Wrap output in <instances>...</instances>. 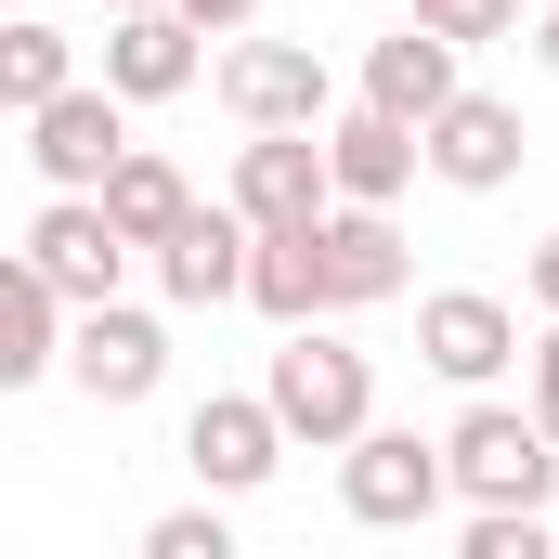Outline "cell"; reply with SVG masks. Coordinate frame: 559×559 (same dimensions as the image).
Listing matches in <instances>:
<instances>
[{"mask_svg":"<svg viewBox=\"0 0 559 559\" xmlns=\"http://www.w3.org/2000/svg\"><path fill=\"white\" fill-rule=\"evenodd\" d=\"M274 417L286 442H312V455H338V442H365L378 429V378H365V352L352 338H325V325H286V352H274Z\"/></svg>","mask_w":559,"mask_h":559,"instance_id":"cell-1","label":"cell"},{"mask_svg":"<svg viewBox=\"0 0 559 559\" xmlns=\"http://www.w3.org/2000/svg\"><path fill=\"white\" fill-rule=\"evenodd\" d=\"M442 455H455V495L468 508H547L559 495V429L534 404H468V417L442 429Z\"/></svg>","mask_w":559,"mask_h":559,"instance_id":"cell-2","label":"cell"},{"mask_svg":"<svg viewBox=\"0 0 559 559\" xmlns=\"http://www.w3.org/2000/svg\"><path fill=\"white\" fill-rule=\"evenodd\" d=\"M442 495H455V455L417 442V429H365V442H338V508H352L365 534H417V521H442Z\"/></svg>","mask_w":559,"mask_h":559,"instance_id":"cell-3","label":"cell"},{"mask_svg":"<svg viewBox=\"0 0 559 559\" xmlns=\"http://www.w3.org/2000/svg\"><path fill=\"white\" fill-rule=\"evenodd\" d=\"M131 156V92L118 79H66L39 118H26V169L52 195H105V169Z\"/></svg>","mask_w":559,"mask_h":559,"instance_id":"cell-4","label":"cell"},{"mask_svg":"<svg viewBox=\"0 0 559 559\" xmlns=\"http://www.w3.org/2000/svg\"><path fill=\"white\" fill-rule=\"evenodd\" d=\"M417 365L455 378V391H495V378L534 365V352H521V312H508L495 286H429L417 299Z\"/></svg>","mask_w":559,"mask_h":559,"instance_id":"cell-5","label":"cell"},{"mask_svg":"<svg viewBox=\"0 0 559 559\" xmlns=\"http://www.w3.org/2000/svg\"><path fill=\"white\" fill-rule=\"evenodd\" d=\"M222 105H235L248 131H325V118H338V79H325L312 39H235V52H222Z\"/></svg>","mask_w":559,"mask_h":559,"instance_id":"cell-6","label":"cell"},{"mask_svg":"<svg viewBox=\"0 0 559 559\" xmlns=\"http://www.w3.org/2000/svg\"><path fill=\"white\" fill-rule=\"evenodd\" d=\"M182 468L209 481V495H261L286 468V417H274V391H209L195 417H182Z\"/></svg>","mask_w":559,"mask_h":559,"instance_id":"cell-7","label":"cell"},{"mask_svg":"<svg viewBox=\"0 0 559 559\" xmlns=\"http://www.w3.org/2000/svg\"><path fill=\"white\" fill-rule=\"evenodd\" d=\"M235 209H248L261 235H286V222H325V209H338L325 131H248V156H235Z\"/></svg>","mask_w":559,"mask_h":559,"instance_id":"cell-8","label":"cell"},{"mask_svg":"<svg viewBox=\"0 0 559 559\" xmlns=\"http://www.w3.org/2000/svg\"><path fill=\"white\" fill-rule=\"evenodd\" d=\"M26 261L92 312V299H118V274H131V235H118V209H105V195H52V209L26 222Z\"/></svg>","mask_w":559,"mask_h":559,"instance_id":"cell-9","label":"cell"},{"mask_svg":"<svg viewBox=\"0 0 559 559\" xmlns=\"http://www.w3.org/2000/svg\"><path fill=\"white\" fill-rule=\"evenodd\" d=\"M248 261H261V222L222 195L156 248V286H169V312H222V299H248Z\"/></svg>","mask_w":559,"mask_h":559,"instance_id":"cell-10","label":"cell"},{"mask_svg":"<svg viewBox=\"0 0 559 559\" xmlns=\"http://www.w3.org/2000/svg\"><path fill=\"white\" fill-rule=\"evenodd\" d=\"M66 378H79L92 404H143V391L169 378V325L131 312V299H92V312H79V338H66Z\"/></svg>","mask_w":559,"mask_h":559,"instance_id":"cell-11","label":"cell"},{"mask_svg":"<svg viewBox=\"0 0 559 559\" xmlns=\"http://www.w3.org/2000/svg\"><path fill=\"white\" fill-rule=\"evenodd\" d=\"M521 156H534V131H521V105H495V92H455V105L429 118V182H455V195H508Z\"/></svg>","mask_w":559,"mask_h":559,"instance_id":"cell-12","label":"cell"},{"mask_svg":"<svg viewBox=\"0 0 559 559\" xmlns=\"http://www.w3.org/2000/svg\"><path fill=\"white\" fill-rule=\"evenodd\" d=\"M325 169H338V195L391 209V195L429 169V131H417V118H391V105H338V118H325Z\"/></svg>","mask_w":559,"mask_h":559,"instance_id":"cell-13","label":"cell"},{"mask_svg":"<svg viewBox=\"0 0 559 559\" xmlns=\"http://www.w3.org/2000/svg\"><path fill=\"white\" fill-rule=\"evenodd\" d=\"M195 13L182 0H156V13H105V79L131 92V105H169V92H195Z\"/></svg>","mask_w":559,"mask_h":559,"instance_id":"cell-14","label":"cell"},{"mask_svg":"<svg viewBox=\"0 0 559 559\" xmlns=\"http://www.w3.org/2000/svg\"><path fill=\"white\" fill-rule=\"evenodd\" d=\"M66 338H79V299L13 248V261H0V378H13V391H26V378H52V365H66Z\"/></svg>","mask_w":559,"mask_h":559,"instance_id":"cell-15","label":"cell"},{"mask_svg":"<svg viewBox=\"0 0 559 559\" xmlns=\"http://www.w3.org/2000/svg\"><path fill=\"white\" fill-rule=\"evenodd\" d=\"M312 235H325V286H338V312H378V299H404V235H391V209L338 195Z\"/></svg>","mask_w":559,"mask_h":559,"instance_id":"cell-16","label":"cell"},{"mask_svg":"<svg viewBox=\"0 0 559 559\" xmlns=\"http://www.w3.org/2000/svg\"><path fill=\"white\" fill-rule=\"evenodd\" d=\"M455 52H468V39H442V26H404V39H378V52H365V105H391V118H442V105H455V92H468V79H455Z\"/></svg>","mask_w":559,"mask_h":559,"instance_id":"cell-17","label":"cell"},{"mask_svg":"<svg viewBox=\"0 0 559 559\" xmlns=\"http://www.w3.org/2000/svg\"><path fill=\"white\" fill-rule=\"evenodd\" d=\"M248 312H274V325H325V312H338V286H325V235H312V222L261 235V261H248Z\"/></svg>","mask_w":559,"mask_h":559,"instance_id":"cell-18","label":"cell"},{"mask_svg":"<svg viewBox=\"0 0 559 559\" xmlns=\"http://www.w3.org/2000/svg\"><path fill=\"white\" fill-rule=\"evenodd\" d=\"M105 209H118V235H131V248H169V235L195 222V182H182L156 143H131V156L105 169Z\"/></svg>","mask_w":559,"mask_h":559,"instance_id":"cell-19","label":"cell"},{"mask_svg":"<svg viewBox=\"0 0 559 559\" xmlns=\"http://www.w3.org/2000/svg\"><path fill=\"white\" fill-rule=\"evenodd\" d=\"M66 79H79V52H66V26H39V13H13V26H0V105H13V118H39V105H52Z\"/></svg>","mask_w":559,"mask_h":559,"instance_id":"cell-20","label":"cell"},{"mask_svg":"<svg viewBox=\"0 0 559 559\" xmlns=\"http://www.w3.org/2000/svg\"><path fill=\"white\" fill-rule=\"evenodd\" d=\"M143 559H235V521L222 508H169V521H143Z\"/></svg>","mask_w":559,"mask_h":559,"instance_id":"cell-21","label":"cell"},{"mask_svg":"<svg viewBox=\"0 0 559 559\" xmlns=\"http://www.w3.org/2000/svg\"><path fill=\"white\" fill-rule=\"evenodd\" d=\"M547 508H468V559H547Z\"/></svg>","mask_w":559,"mask_h":559,"instance_id":"cell-22","label":"cell"},{"mask_svg":"<svg viewBox=\"0 0 559 559\" xmlns=\"http://www.w3.org/2000/svg\"><path fill=\"white\" fill-rule=\"evenodd\" d=\"M417 13L442 39H508V26H521V0H417Z\"/></svg>","mask_w":559,"mask_h":559,"instance_id":"cell-23","label":"cell"},{"mask_svg":"<svg viewBox=\"0 0 559 559\" xmlns=\"http://www.w3.org/2000/svg\"><path fill=\"white\" fill-rule=\"evenodd\" d=\"M534 417L559 429V312H547V338H534Z\"/></svg>","mask_w":559,"mask_h":559,"instance_id":"cell-24","label":"cell"},{"mask_svg":"<svg viewBox=\"0 0 559 559\" xmlns=\"http://www.w3.org/2000/svg\"><path fill=\"white\" fill-rule=\"evenodd\" d=\"M182 13H195L209 39H248V26H261V0H182Z\"/></svg>","mask_w":559,"mask_h":559,"instance_id":"cell-25","label":"cell"},{"mask_svg":"<svg viewBox=\"0 0 559 559\" xmlns=\"http://www.w3.org/2000/svg\"><path fill=\"white\" fill-rule=\"evenodd\" d=\"M521 299H534V312H559V235L534 248V261H521Z\"/></svg>","mask_w":559,"mask_h":559,"instance_id":"cell-26","label":"cell"},{"mask_svg":"<svg viewBox=\"0 0 559 559\" xmlns=\"http://www.w3.org/2000/svg\"><path fill=\"white\" fill-rule=\"evenodd\" d=\"M534 66H559V0H547V13H534Z\"/></svg>","mask_w":559,"mask_h":559,"instance_id":"cell-27","label":"cell"},{"mask_svg":"<svg viewBox=\"0 0 559 559\" xmlns=\"http://www.w3.org/2000/svg\"><path fill=\"white\" fill-rule=\"evenodd\" d=\"M105 13H156V0H105Z\"/></svg>","mask_w":559,"mask_h":559,"instance_id":"cell-28","label":"cell"}]
</instances>
